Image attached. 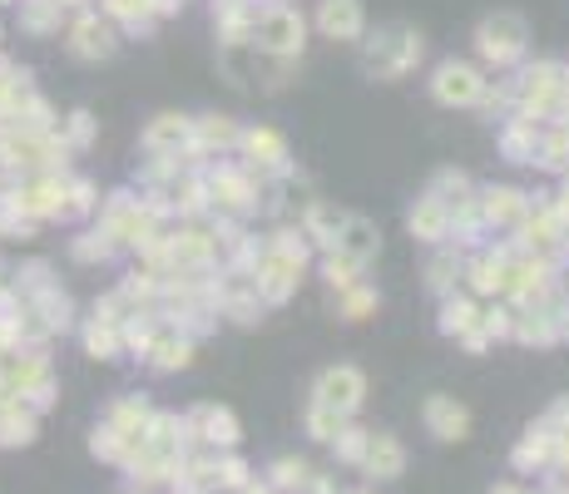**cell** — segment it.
I'll return each instance as SVG.
<instances>
[{
  "mask_svg": "<svg viewBox=\"0 0 569 494\" xmlns=\"http://www.w3.org/2000/svg\"><path fill=\"white\" fill-rule=\"evenodd\" d=\"M565 208H569V183H565Z\"/></svg>",
  "mask_w": 569,
  "mask_h": 494,
  "instance_id": "ab89813d",
  "label": "cell"
},
{
  "mask_svg": "<svg viewBox=\"0 0 569 494\" xmlns=\"http://www.w3.org/2000/svg\"><path fill=\"white\" fill-rule=\"evenodd\" d=\"M110 425L120 430V435H144V425H149V401H144V396L120 401L114 406V416H110Z\"/></svg>",
  "mask_w": 569,
  "mask_h": 494,
  "instance_id": "44dd1931",
  "label": "cell"
},
{
  "mask_svg": "<svg viewBox=\"0 0 569 494\" xmlns=\"http://www.w3.org/2000/svg\"><path fill=\"white\" fill-rule=\"evenodd\" d=\"M332 248H337V252H346V257H352L356 267H366V262L376 257V248H382V243H376V228L366 223V218H346Z\"/></svg>",
  "mask_w": 569,
  "mask_h": 494,
  "instance_id": "4fadbf2b",
  "label": "cell"
},
{
  "mask_svg": "<svg viewBox=\"0 0 569 494\" xmlns=\"http://www.w3.org/2000/svg\"><path fill=\"white\" fill-rule=\"evenodd\" d=\"M426 55L421 35L411 25H386L382 35L366 45V75L376 80H402L406 70H416V60Z\"/></svg>",
  "mask_w": 569,
  "mask_h": 494,
  "instance_id": "6da1fadb",
  "label": "cell"
},
{
  "mask_svg": "<svg viewBox=\"0 0 569 494\" xmlns=\"http://www.w3.org/2000/svg\"><path fill=\"white\" fill-rule=\"evenodd\" d=\"M426 425L436 440H466L470 435V411L451 396H431L426 401Z\"/></svg>",
  "mask_w": 569,
  "mask_h": 494,
  "instance_id": "9c48e42d",
  "label": "cell"
},
{
  "mask_svg": "<svg viewBox=\"0 0 569 494\" xmlns=\"http://www.w3.org/2000/svg\"><path fill=\"white\" fill-rule=\"evenodd\" d=\"M104 15L124 20V25H134V30H149L154 25V6H149V0H104Z\"/></svg>",
  "mask_w": 569,
  "mask_h": 494,
  "instance_id": "cb8c5ba5",
  "label": "cell"
},
{
  "mask_svg": "<svg viewBox=\"0 0 569 494\" xmlns=\"http://www.w3.org/2000/svg\"><path fill=\"white\" fill-rule=\"evenodd\" d=\"M476 327H480V312L470 307V302H446V307H441V332L446 336H466Z\"/></svg>",
  "mask_w": 569,
  "mask_h": 494,
  "instance_id": "484cf974",
  "label": "cell"
},
{
  "mask_svg": "<svg viewBox=\"0 0 569 494\" xmlns=\"http://www.w3.org/2000/svg\"><path fill=\"white\" fill-rule=\"evenodd\" d=\"M540 164L545 168H569V129H560V134H550V139H545Z\"/></svg>",
  "mask_w": 569,
  "mask_h": 494,
  "instance_id": "d6a6232c",
  "label": "cell"
},
{
  "mask_svg": "<svg viewBox=\"0 0 569 494\" xmlns=\"http://www.w3.org/2000/svg\"><path fill=\"white\" fill-rule=\"evenodd\" d=\"M308 475L312 470L302 465V460H278V465H272V490H302Z\"/></svg>",
  "mask_w": 569,
  "mask_h": 494,
  "instance_id": "f546056e",
  "label": "cell"
},
{
  "mask_svg": "<svg viewBox=\"0 0 569 494\" xmlns=\"http://www.w3.org/2000/svg\"><path fill=\"white\" fill-rule=\"evenodd\" d=\"M35 312L45 317L50 332H65L70 327V297H65V292H55L50 282H45V287H35Z\"/></svg>",
  "mask_w": 569,
  "mask_h": 494,
  "instance_id": "ffe728a7",
  "label": "cell"
},
{
  "mask_svg": "<svg viewBox=\"0 0 569 494\" xmlns=\"http://www.w3.org/2000/svg\"><path fill=\"white\" fill-rule=\"evenodd\" d=\"M525 40H530V25H525L515 10H495V15H486L480 30H476V50L490 60V65H510V60H520Z\"/></svg>",
  "mask_w": 569,
  "mask_h": 494,
  "instance_id": "7a4b0ae2",
  "label": "cell"
},
{
  "mask_svg": "<svg viewBox=\"0 0 569 494\" xmlns=\"http://www.w3.org/2000/svg\"><path fill=\"white\" fill-rule=\"evenodd\" d=\"M218 485L248 490V465H244V460H224V465H218Z\"/></svg>",
  "mask_w": 569,
  "mask_h": 494,
  "instance_id": "8d00e7d4",
  "label": "cell"
},
{
  "mask_svg": "<svg viewBox=\"0 0 569 494\" xmlns=\"http://www.w3.org/2000/svg\"><path fill=\"white\" fill-rule=\"evenodd\" d=\"M461 257H451V252H441L436 262H431V292H451L456 287V277H461Z\"/></svg>",
  "mask_w": 569,
  "mask_h": 494,
  "instance_id": "4dcf8cb0",
  "label": "cell"
},
{
  "mask_svg": "<svg viewBox=\"0 0 569 494\" xmlns=\"http://www.w3.org/2000/svg\"><path fill=\"white\" fill-rule=\"evenodd\" d=\"M238 144L252 154V164L258 168H282L288 164V144H282V134H272V129H244L238 134Z\"/></svg>",
  "mask_w": 569,
  "mask_h": 494,
  "instance_id": "9a60e30c",
  "label": "cell"
},
{
  "mask_svg": "<svg viewBox=\"0 0 569 494\" xmlns=\"http://www.w3.org/2000/svg\"><path fill=\"white\" fill-rule=\"evenodd\" d=\"M431 94H436L441 104H451V109H466V104H480L486 99V80H480L476 65H456V60H446V65L436 70V80H431Z\"/></svg>",
  "mask_w": 569,
  "mask_h": 494,
  "instance_id": "277c9868",
  "label": "cell"
},
{
  "mask_svg": "<svg viewBox=\"0 0 569 494\" xmlns=\"http://www.w3.org/2000/svg\"><path fill=\"white\" fill-rule=\"evenodd\" d=\"M322 272H327V282H332L337 292H346V287H356V272H362V267H356L346 252H332V257L322 262Z\"/></svg>",
  "mask_w": 569,
  "mask_h": 494,
  "instance_id": "f1b7e54d",
  "label": "cell"
},
{
  "mask_svg": "<svg viewBox=\"0 0 569 494\" xmlns=\"http://www.w3.org/2000/svg\"><path fill=\"white\" fill-rule=\"evenodd\" d=\"M20 25H25L30 35H50V30H60V0H25Z\"/></svg>",
  "mask_w": 569,
  "mask_h": 494,
  "instance_id": "7402d4cb",
  "label": "cell"
},
{
  "mask_svg": "<svg viewBox=\"0 0 569 494\" xmlns=\"http://www.w3.org/2000/svg\"><path fill=\"white\" fill-rule=\"evenodd\" d=\"M238 134L244 129L234 119H204V124H194V149H234Z\"/></svg>",
  "mask_w": 569,
  "mask_h": 494,
  "instance_id": "d6986e66",
  "label": "cell"
},
{
  "mask_svg": "<svg viewBox=\"0 0 569 494\" xmlns=\"http://www.w3.org/2000/svg\"><path fill=\"white\" fill-rule=\"evenodd\" d=\"M362 465H366V475H372V480H396L406 470L402 440H396V435H372V440H366Z\"/></svg>",
  "mask_w": 569,
  "mask_h": 494,
  "instance_id": "7c38bea8",
  "label": "cell"
},
{
  "mask_svg": "<svg viewBox=\"0 0 569 494\" xmlns=\"http://www.w3.org/2000/svg\"><path fill=\"white\" fill-rule=\"evenodd\" d=\"M308 430H312V440H337V435L346 430V416H342V411H332V406H322V401H312Z\"/></svg>",
  "mask_w": 569,
  "mask_h": 494,
  "instance_id": "4316f807",
  "label": "cell"
},
{
  "mask_svg": "<svg viewBox=\"0 0 569 494\" xmlns=\"http://www.w3.org/2000/svg\"><path fill=\"white\" fill-rule=\"evenodd\" d=\"M362 396H366V381H362L356 366H332V371H322V381H318V401L322 406L352 416L356 406H362Z\"/></svg>",
  "mask_w": 569,
  "mask_h": 494,
  "instance_id": "5b68a950",
  "label": "cell"
},
{
  "mask_svg": "<svg viewBox=\"0 0 569 494\" xmlns=\"http://www.w3.org/2000/svg\"><path fill=\"white\" fill-rule=\"evenodd\" d=\"M342 223H346V218L337 213V208H327V203H312L308 208V238H318V243H337Z\"/></svg>",
  "mask_w": 569,
  "mask_h": 494,
  "instance_id": "d4e9b609",
  "label": "cell"
},
{
  "mask_svg": "<svg viewBox=\"0 0 569 494\" xmlns=\"http://www.w3.org/2000/svg\"><path fill=\"white\" fill-rule=\"evenodd\" d=\"M194 144V124L184 119V114H159V119L144 129V149L149 154H178Z\"/></svg>",
  "mask_w": 569,
  "mask_h": 494,
  "instance_id": "8fae6325",
  "label": "cell"
},
{
  "mask_svg": "<svg viewBox=\"0 0 569 494\" xmlns=\"http://www.w3.org/2000/svg\"><path fill=\"white\" fill-rule=\"evenodd\" d=\"M188 351H194V341H188V336H154L144 356H149L154 371H184Z\"/></svg>",
  "mask_w": 569,
  "mask_h": 494,
  "instance_id": "e0dca14e",
  "label": "cell"
},
{
  "mask_svg": "<svg viewBox=\"0 0 569 494\" xmlns=\"http://www.w3.org/2000/svg\"><path fill=\"white\" fill-rule=\"evenodd\" d=\"M302 35H308V25H302V15L288 6L262 10L258 25H252V45H258L262 55H278V60L302 55Z\"/></svg>",
  "mask_w": 569,
  "mask_h": 494,
  "instance_id": "3957f363",
  "label": "cell"
},
{
  "mask_svg": "<svg viewBox=\"0 0 569 494\" xmlns=\"http://www.w3.org/2000/svg\"><path fill=\"white\" fill-rule=\"evenodd\" d=\"M411 233L416 238H426V243H441V238L451 233V213H446V203L441 198H421L416 208H411Z\"/></svg>",
  "mask_w": 569,
  "mask_h": 494,
  "instance_id": "5bb4252c",
  "label": "cell"
},
{
  "mask_svg": "<svg viewBox=\"0 0 569 494\" xmlns=\"http://www.w3.org/2000/svg\"><path fill=\"white\" fill-rule=\"evenodd\" d=\"M356 494H372V490H356Z\"/></svg>",
  "mask_w": 569,
  "mask_h": 494,
  "instance_id": "60d3db41",
  "label": "cell"
},
{
  "mask_svg": "<svg viewBox=\"0 0 569 494\" xmlns=\"http://www.w3.org/2000/svg\"><path fill=\"white\" fill-rule=\"evenodd\" d=\"M65 193H70L65 213H90V208H94V183H70Z\"/></svg>",
  "mask_w": 569,
  "mask_h": 494,
  "instance_id": "74e56055",
  "label": "cell"
},
{
  "mask_svg": "<svg viewBox=\"0 0 569 494\" xmlns=\"http://www.w3.org/2000/svg\"><path fill=\"white\" fill-rule=\"evenodd\" d=\"M110 238H104V233H84L80 238V243H75V257L80 262H104V257H110Z\"/></svg>",
  "mask_w": 569,
  "mask_h": 494,
  "instance_id": "e575fe53",
  "label": "cell"
},
{
  "mask_svg": "<svg viewBox=\"0 0 569 494\" xmlns=\"http://www.w3.org/2000/svg\"><path fill=\"white\" fill-rule=\"evenodd\" d=\"M208 198H214L224 213H248L258 198H252V178L248 174H234V168H224V174H214L208 178Z\"/></svg>",
  "mask_w": 569,
  "mask_h": 494,
  "instance_id": "30bf717a",
  "label": "cell"
},
{
  "mask_svg": "<svg viewBox=\"0 0 569 494\" xmlns=\"http://www.w3.org/2000/svg\"><path fill=\"white\" fill-rule=\"evenodd\" d=\"M94 139V119H90V114H70V134H65V149H84V144H90Z\"/></svg>",
  "mask_w": 569,
  "mask_h": 494,
  "instance_id": "d590c367",
  "label": "cell"
},
{
  "mask_svg": "<svg viewBox=\"0 0 569 494\" xmlns=\"http://www.w3.org/2000/svg\"><path fill=\"white\" fill-rule=\"evenodd\" d=\"M372 307H376V297H372L366 287H346V292H342V317H346V322H362Z\"/></svg>",
  "mask_w": 569,
  "mask_h": 494,
  "instance_id": "1f68e13d",
  "label": "cell"
},
{
  "mask_svg": "<svg viewBox=\"0 0 569 494\" xmlns=\"http://www.w3.org/2000/svg\"><path fill=\"white\" fill-rule=\"evenodd\" d=\"M362 0H322L318 10V30L327 40H356L362 35Z\"/></svg>",
  "mask_w": 569,
  "mask_h": 494,
  "instance_id": "ba28073f",
  "label": "cell"
},
{
  "mask_svg": "<svg viewBox=\"0 0 569 494\" xmlns=\"http://www.w3.org/2000/svg\"><path fill=\"white\" fill-rule=\"evenodd\" d=\"M500 144H505V154H510V159H535V119L510 124V129L500 134Z\"/></svg>",
  "mask_w": 569,
  "mask_h": 494,
  "instance_id": "83f0119b",
  "label": "cell"
},
{
  "mask_svg": "<svg viewBox=\"0 0 569 494\" xmlns=\"http://www.w3.org/2000/svg\"><path fill=\"white\" fill-rule=\"evenodd\" d=\"M480 213H486V223H500V228H515L525 223V213H530V203H525L515 188H490L486 203H480Z\"/></svg>",
  "mask_w": 569,
  "mask_h": 494,
  "instance_id": "2e32d148",
  "label": "cell"
},
{
  "mask_svg": "<svg viewBox=\"0 0 569 494\" xmlns=\"http://www.w3.org/2000/svg\"><path fill=\"white\" fill-rule=\"evenodd\" d=\"M366 430H342V435H337V455L342 460H352V465H362V455H366Z\"/></svg>",
  "mask_w": 569,
  "mask_h": 494,
  "instance_id": "836d02e7",
  "label": "cell"
},
{
  "mask_svg": "<svg viewBox=\"0 0 569 494\" xmlns=\"http://www.w3.org/2000/svg\"><path fill=\"white\" fill-rule=\"evenodd\" d=\"M114 25L100 15H80L75 25H70V55L75 60H110L114 55Z\"/></svg>",
  "mask_w": 569,
  "mask_h": 494,
  "instance_id": "8992f818",
  "label": "cell"
},
{
  "mask_svg": "<svg viewBox=\"0 0 569 494\" xmlns=\"http://www.w3.org/2000/svg\"><path fill=\"white\" fill-rule=\"evenodd\" d=\"M490 494H520V490H515V485H500V490H490Z\"/></svg>",
  "mask_w": 569,
  "mask_h": 494,
  "instance_id": "f35d334b",
  "label": "cell"
},
{
  "mask_svg": "<svg viewBox=\"0 0 569 494\" xmlns=\"http://www.w3.org/2000/svg\"><path fill=\"white\" fill-rule=\"evenodd\" d=\"M466 272H470V287H476V292H505V277H510V262L495 257V252H486V257H476Z\"/></svg>",
  "mask_w": 569,
  "mask_h": 494,
  "instance_id": "ac0fdd59",
  "label": "cell"
},
{
  "mask_svg": "<svg viewBox=\"0 0 569 494\" xmlns=\"http://www.w3.org/2000/svg\"><path fill=\"white\" fill-rule=\"evenodd\" d=\"M84 346H90V356H100V361H110V356H120V327L114 322H100L94 317L90 327H84Z\"/></svg>",
  "mask_w": 569,
  "mask_h": 494,
  "instance_id": "603a6c76",
  "label": "cell"
},
{
  "mask_svg": "<svg viewBox=\"0 0 569 494\" xmlns=\"http://www.w3.org/2000/svg\"><path fill=\"white\" fill-rule=\"evenodd\" d=\"M184 425H188V435L208 440V445H238V420H234V411H224V406H198Z\"/></svg>",
  "mask_w": 569,
  "mask_h": 494,
  "instance_id": "52a82bcc",
  "label": "cell"
}]
</instances>
